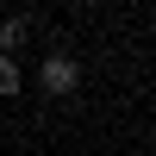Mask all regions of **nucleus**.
<instances>
[{
	"instance_id": "3",
	"label": "nucleus",
	"mask_w": 156,
	"mask_h": 156,
	"mask_svg": "<svg viewBox=\"0 0 156 156\" xmlns=\"http://www.w3.org/2000/svg\"><path fill=\"white\" fill-rule=\"evenodd\" d=\"M19 87H25L19 62H12V56H0V94H19Z\"/></svg>"
},
{
	"instance_id": "2",
	"label": "nucleus",
	"mask_w": 156,
	"mask_h": 156,
	"mask_svg": "<svg viewBox=\"0 0 156 156\" xmlns=\"http://www.w3.org/2000/svg\"><path fill=\"white\" fill-rule=\"evenodd\" d=\"M25 31H31V19H19V12H12V19H0V56H12V50L25 44Z\"/></svg>"
},
{
	"instance_id": "1",
	"label": "nucleus",
	"mask_w": 156,
	"mask_h": 156,
	"mask_svg": "<svg viewBox=\"0 0 156 156\" xmlns=\"http://www.w3.org/2000/svg\"><path fill=\"white\" fill-rule=\"evenodd\" d=\"M37 87H44L50 100H69L75 87H81V62H75L69 50H50V56L37 62Z\"/></svg>"
}]
</instances>
